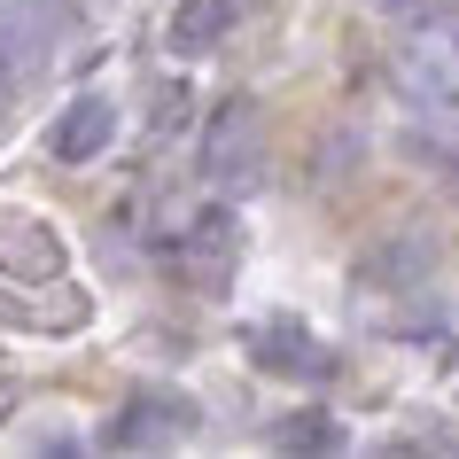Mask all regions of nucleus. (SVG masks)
<instances>
[{
	"instance_id": "nucleus-3",
	"label": "nucleus",
	"mask_w": 459,
	"mask_h": 459,
	"mask_svg": "<svg viewBox=\"0 0 459 459\" xmlns=\"http://www.w3.org/2000/svg\"><path fill=\"white\" fill-rule=\"evenodd\" d=\"M257 164H265V133H257V101H218L211 125H203V171L218 187H257Z\"/></svg>"
},
{
	"instance_id": "nucleus-6",
	"label": "nucleus",
	"mask_w": 459,
	"mask_h": 459,
	"mask_svg": "<svg viewBox=\"0 0 459 459\" xmlns=\"http://www.w3.org/2000/svg\"><path fill=\"white\" fill-rule=\"evenodd\" d=\"M109 141H117V101H101V94H78L71 109L55 117V133H48L55 164H94Z\"/></svg>"
},
{
	"instance_id": "nucleus-5",
	"label": "nucleus",
	"mask_w": 459,
	"mask_h": 459,
	"mask_svg": "<svg viewBox=\"0 0 459 459\" xmlns=\"http://www.w3.org/2000/svg\"><path fill=\"white\" fill-rule=\"evenodd\" d=\"M429 273H436L429 234H397V242H382L359 265V289H374V296H429Z\"/></svg>"
},
{
	"instance_id": "nucleus-1",
	"label": "nucleus",
	"mask_w": 459,
	"mask_h": 459,
	"mask_svg": "<svg viewBox=\"0 0 459 459\" xmlns=\"http://www.w3.org/2000/svg\"><path fill=\"white\" fill-rule=\"evenodd\" d=\"M195 420H203L195 397H179V389H164V382H141L117 405V420L101 429V452H164V444H187Z\"/></svg>"
},
{
	"instance_id": "nucleus-8",
	"label": "nucleus",
	"mask_w": 459,
	"mask_h": 459,
	"mask_svg": "<svg viewBox=\"0 0 459 459\" xmlns=\"http://www.w3.org/2000/svg\"><path fill=\"white\" fill-rule=\"evenodd\" d=\"M273 444H281V452H342V429L327 412H289V420L273 429Z\"/></svg>"
},
{
	"instance_id": "nucleus-9",
	"label": "nucleus",
	"mask_w": 459,
	"mask_h": 459,
	"mask_svg": "<svg viewBox=\"0 0 459 459\" xmlns=\"http://www.w3.org/2000/svg\"><path fill=\"white\" fill-rule=\"evenodd\" d=\"M382 16H397V24H412V31H429L436 16H444V0H374Z\"/></svg>"
},
{
	"instance_id": "nucleus-2",
	"label": "nucleus",
	"mask_w": 459,
	"mask_h": 459,
	"mask_svg": "<svg viewBox=\"0 0 459 459\" xmlns=\"http://www.w3.org/2000/svg\"><path fill=\"white\" fill-rule=\"evenodd\" d=\"M171 265H179V281H187L195 296H226V289H234V265H242V218H234V203L195 211Z\"/></svg>"
},
{
	"instance_id": "nucleus-7",
	"label": "nucleus",
	"mask_w": 459,
	"mask_h": 459,
	"mask_svg": "<svg viewBox=\"0 0 459 459\" xmlns=\"http://www.w3.org/2000/svg\"><path fill=\"white\" fill-rule=\"evenodd\" d=\"M226 24H234V0H179L164 39H171V55H211L226 39Z\"/></svg>"
},
{
	"instance_id": "nucleus-4",
	"label": "nucleus",
	"mask_w": 459,
	"mask_h": 459,
	"mask_svg": "<svg viewBox=\"0 0 459 459\" xmlns=\"http://www.w3.org/2000/svg\"><path fill=\"white\" fill-rule=\"evenodd\" d=\"M242 342H249V359L265 374H281V382H319L327 374V351H319V335H304V319H257Z\"/></svg>"
}]
</instances>
